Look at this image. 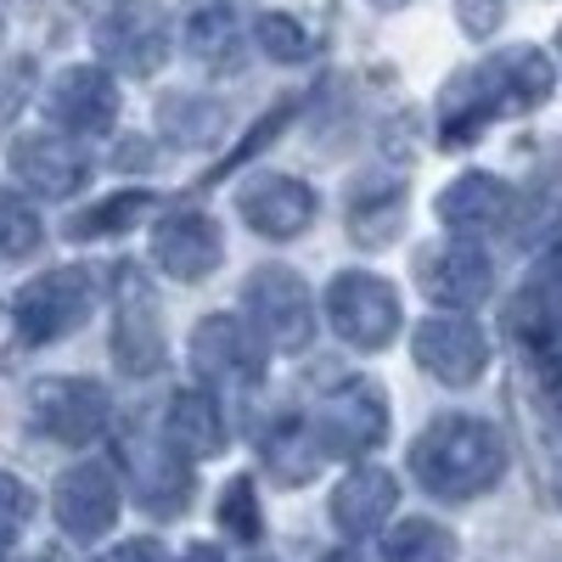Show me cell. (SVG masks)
Listing matches in <instances>:
<instances>
[{
  "instance_id": "obj_20",
  "label": "cell",
  "mask_w": 562,
  "mask_h": 562,
  "mask_svg": "<svg viewBox=\"0 0 562 562\" xmlns=\"http://www.w3.org/2000/svg\"><path fill=\"white\" fill-rule=\"evenodd\" d=\"M434 214L450 237H484V231H495L506 220V186L484 169H467L461 180H450L439 192Z\"/></svg>"
},
{
  "instance_id": "obj_37",
  "label": "cell",
  "mask_w": 562,
  "mask_h": 562,
  "mask_svg": "<svg viewBox=\"0 0 562 562\" xmlns=\"http://www.w3.org/2000/svg\"><path fill=\"white\" fill-rule=\"evenodd\" d=\"M378 7H405V0H378Z\"/></svg>"
},
{
  "instance_id": "obj_22",
  "label": "cell",
  "mask_w": 562,
  "mask_h": 562,
  "mask_svg": "<svg viewBox=\"0 0 562 562\" xmlns=\"http://www.w3.org/2000/svg\"><path fill=\"white\" fill-rule=\"evenodd\" d=\"M237 45H243V23L231 0H203L186 18V52H192L203 68H231L237 63Z\"/></svg>"
},
{
  "instance_id": "obj_10",
  "label": "cell",
  "mask_w": 562,
  "mask_h": 562,
  "mask_svg": "<svg viewBox=\"0 0 562 562\" xmlns=\"http://www.w3.org/2000/svg\"><path fill=\"white\" fill-rule=\"evenodd\" d=\"M119 506H124V490L108 461H74L52 490V512H57L63 535L74 540H102L119 524Z\"/></svg>"
},
{
  "instance_id": "obj_21",
  "label": "cell",
  "mask_w": 562,
  "mask_h": 562,
  "mask_svg": "<svg viewBox=\"0 0 562 562\" xmlns=\"http://www.w3.org/2000/svg\"><path fill=\"white\" fill-rule=\"evenodd\" d=\"M164 434L186 456H220L225 450V411H220L214 389H180L164 411Z\"/></svg>"
},
{
  "instance_id": "obj_7",
  "label": "cell",
  "mask_w": 562,
  "mask_h": 562,
  "mask_svg": "<svg viewBox=\"0 0 562 562\" xmlns=\"http://www.w3.org/2000/svg\"><path fill=\"white\" fill-rule=\"evenodd\" d=\"M310 428H315L326 456H366V450H378L389 439V394H383V383H371V378L338 383L333 394L321 400Z\"/></svg>"
},
{
  "instance_id": "obj_29",
  "label": "cell",
  "mask_w": 562,
  "mask_h": 562,
  "mask_svg": "<svg viewBox=\"0 0 562 562\" xmlns=\"http://www.w3.org/2000/svg\"><path fill=\"white\" fill-rule=\"evenodd\" d=\"M220 529L231 540L254 546L265 535V518H259V495H254V479H231L225 495H220Z\"/></svg>"
},
{
  "instance_id": "obj_27",
  "label": "cell",
  "mask_w": 562,
  "mask_h": 562,
  "mask_svg": "<svg viewBox=\"0 0 562 562\" xmlns=\"http://www.w3.org/2000/svg\"><path fill=\"white\" fill-rule=\"evenodd\" d=\"M40 243H45L40 214H34L18 192H7V186H0V259H29Z\"/></svg>"
},
{
  "instance_id": "obj_8",
  "label": "cell",
  "mask_w": 562,
  "mask_h": 562,
  "mask_svg": "<svg viewBox=\"0 0 562 562\" xmlns=\"http://www.w3.org/2000/svg\"><path fill=\"white\" fill-rule=\"evenodd\" d=\"M326 321L355 349H389L400 333V293L371 270H344L326 288Z\"/></svg>"
},
{
  "instance_id": "obj_16",
  "label": "cell",
  "mask_w": 562,
  "mask_h": 562,
  "mask_svg": "<svg viewBox=\"0 0 562 562\" xmlns=\"http://www.w3.org/2000/svg\"><path fill=\"white\" fill-rule=\"evenodd\" d=\"M237 214L259 231V237L293 243V237H304L310 220H315V192L304 180H293V175H259V180L243 186Z\"/></svg>"
},
{
  "instance_id": "obj_5",
  "label": "cell",
  "mask_w": 562,
  "mask_h": 562,
  "mask_svg": "<svg viewBox=\"0 0 562 562\" xmlns=\"http://www.w3.org/2000/svg\"><path fill=\"white\" fill-rule=\"evenodd\" d=\"M90 304H97V281H90V270L79 265H63V270H45L34 276L29 288L18 293L12 304V326L23 344H57L68 333H79Z\"/></svg>"
},
{
  "instance_id": "obj_23",
  "label": "cell",
  "mask_w": 562,
  "mask_h": 562,
  "mask_svg": "<svg viewBox=\"0 0 562 562\" xmlns=\"http://www.w3.org/2000/svg\"><path fill=\"white\" fill-rule=\"evenodd\" d=\"M259 450H265L270 479H281V484H310V479L321 473V461H326V450H321V439H315L310 422H281V428L265 434Z\"/></svg>"
},
{
  "instance_id": "obj_1",
  "label": "cell",
  "mask_w": 562,
  "mask_h": 562,
  "mask_svg": "<svg viewBox=\"0 0 562 562\" xmlns=\"http://www.w3.org/2000/svg\"><path fill=\"white\" fill-rule=\"evenodd\" d=\"M551 57L535 52V45H512V52L467 68L445 85V102H439V140L445 147H467L479 140L484 124L495 119H518L535 113L551 97Z\"/></svg>"
},
{
  "instance_id": "obj_17",
  "label": "cell",
  "mask_w": 562,
  "mask_h": 562,
  "mask_svg": "<svg viewBox=\"0 0 562 562\" xmlns=\"http://www.w3.org/2000/svg\"><path fill=\"white\" fill-rule=\"evenodd\" d=\"M7 164H12V180H23L34 198H74L90 175V158L68 135H23L12 140Z\"/></svg>"
},
{
  "instance_id": "obj_24",
  "label": "cell",
  "mask_w": 562,
  "mask_h": 562,
  "mask_svg": "<svg viewBox=\"0 0 562 562\" xmlns=\"http://www.w3.org/2000/svg\"><path fill=\"white\" fill-rule=\"evenodd\" d=\"M383 562H456V535L434 518H405L383 540Z\"/></svg>"
},
{
  "instance_id": "obj_28",
  "label": "cell",
  "mask_w": 562,
  "mask_h": 562,
  "mask_svg": "<svg viewBox=\"0 0 562 562\" xmlns=\"http://www.w3.org/2000/svg\"><path fill=\"white\" fill-rule=\"evenodd\" d=\"M400 186H389V198L378 203L371 198L366 203V192L355 198V209H349V231H355V243H371V248H383V243H394V231H400Z\"/></svg>"
},
{
  "instance_id": "obj_26",
  "label": "cell",
  "mask_w": 562,
  "mask_h": 562,
  "mask_svg": "<svg viewBox=\"0 0 562 562\" xmlns=\"http://www.w3.org/2000/svg\"><path fill=\"white\" fill-rule=\"evenodd\" d=\"M562 225V180H535L529 192L518 198V209H512V237L518 243H540L551 237V231Z\"/></svg>"
},
{
  "instance_id": "obj_3",
  "label": "cell",
  "mask_w": 562,
  "mask_h": 562,
  "mask_svg": "<svg viewBox=\"0 0 562 562\" xmlns=\"http://www.w3.org/2000/svg\"><path fill=\"white\" fill-rule=\"evenodd\" d=\"M265 338L248 315H203L192 333V371L214 394H248L265 378Z\"/></svg>"
},
{
  "instance_id": "obj_31",
  "label": "cell",
  "mask_w": 562,
  "mask_h": 562,
  "mask_svg": "<svg viewBox=\"0 0 562 562\" xmlns=\"http://www.w3.org/2000/svg\"><path fill=\"white\" fill-rule=\"evenodd\" d=\"M34 518V490L12 473H0V557H7V546L18 540V529Z\"/></svg>"
},
{
  "instance_id": "obj_11",
  "label": "cell",
  "mask_w": 562,
  "mask_h": 562,
  "mask_svg": "<svg viewBox=\"0 0 562 562\" xmlns=\"http://www.w3.org/2000/svg\"><path fill=\"white\" fill-rule=\"evenodd\" d=\"M416 288L445 310H479L495 288V276L490 259L473 248V237H445L416 254Z\"/></svg>"
},
{
  "instance_id": "obj_6",
  "label": "cell",
  "mask_w": 562,
  "mask_h": 562,
  "mask_svg": "<svg viewBox=\"0 0 562 562\" xmlns=\"http://www.w3.org/2000/svg\"><path fill=\"white\" fill-rule=\"evenodd\" d=\"M113 360L130 378H147L164 366V315L147 270L113 265Z\"/></svg>"
},
{
  "instance_id": "obj_35",
  "label": "cell",
  "mask_w": 562,
  "mask_h": 562,
  "mask_svg": "<svg viewBox=\"0 0 562 562\" xmlns=\"http://www.w3.org/2000/svg\"><path fill=\"white\" fill-rule=\"evenodd\" d=\"M180 562H225V557H220V546H192Z\"/></svg>"
},
{
  "instance_id": "obj_14",
  "label": "cell",
  "mask_w": 562,
  "mask_h": 562,
  "mask_svg": "<svg viewBox=\"0 0 562 562\" xmlns=\"http://www.w3.org/2000/svg\"><path fill=\"white\" fill-rule=\"evenodd\" d=\"M225 259L220 225L203 209H175L153 225V265L175 281H209Z\"/></svg>"
},
{
  "instance_id": "obj_19",
  "label": "cell",
  "mask_w": 562,
  "mask_h": 562,
  "mask_svg": "<svg viewBox=\"0 0 562 562\" xmlns=\"http://www.w3.org/2000/svg\"><path fill=\"white\" fill-rule=\"evenodd\" d=\"M394 506H400V484L389 467H355V473L333 490V524L349 535V540H366V535H378L389 518H394Z\"/></svg>"
},
{
  "instance_id": "obj_15",
  "label": "cell",
  "mask_w": 562,
  "mask_h": 562,
  "mask_svg": "<svg viewBox=\"0 0 562 562\" xmlns=\"http://www.w3.org/2000/svg\"><path fill=\"white\" fill-rule=\"evenodd\" d=\"M45 108H52L57 130L68 135H108L119 124V85L108 68H63L52 79V97H45Z\"/></svg>"
},
{
  "instance_id": "obj_4",
  "label": "cell",
  "mask_w": 562,
  "mask_h": 562,
  "mask_svg": "<svg viewBox=\"0 0 562 562\" xmlns=\"http://www.w3.org/2000/svg\"><path fill=\"white\" fill-rule=\"evenodd\" d=\"M243 310L254 321V333L281 355H299L315 338V299L304 288V276L288 265H259L243 288Z\"/></svg>"
},
{
  "instance_id": "obj_9",
  "label": "cell",
  "mask_w": 562,
  "mask_h": 562,
  "mask_svg": "<svg viewBox=\"0 0 562 562\" xmlns=\"http://www.w3.org/2000/svg\"><path fill=\"white\" fill-rule=\"evenodd\" d=\"M411 355H416V366L428 371L434 383H445V389L479 383L484 366H490V344H484L479 321L467 315V310L428 315V321L416 326V338H411Z\"/></svg>"
},
{
  "instance_id": "obj_13",
  "label": "cell",
  "mask_w": 562,
  "mask_h": 562,
  "mask_svg": "<svg viewBox=\"0 0 562 562\" xmlns=\"http://www.w3.org/2000/svg\"><path fill=\"white\" fill-rule=\"evenodd\" d=\"M29 411L52 439L90 445L108 428V389L90 383V378H40L29 389Z\"/></svg>"
},
{
  "instance_id": "obj_12",
  "label": "cell",
  "mask_w": 562,
  "mask_h": 562,
  "mask_svg": "<svg viewBox=\"0 0 562 562\" xmlns=\"http://www.w3.org/2000/svg\"><path fill=\"white\" fill-rule=\"evenodd\" d=\"M97 52H102V63L119 68V74H135V79L158 74L164 57H169L164 12L147 7V0H119V7L97 23Z\"/></svg>"
},
{
  "instance_id": "obj_36",
  "label": "cell",
  "mask_w": 562,
  "mask_h": 562,
  "mask_svg": "<svg viewBox=\"0 0 562 562\" xmlns=\"http://www.w3.org/2000/svg\"><path fill=\"white\" fill-rule=\"evenodd\" d=\"M321 562H366V557H360V551H326Z\"/></svg>"
},
{
  "instance_id": "obj_18",
  "label": "cell",
  "mask_w": 562,
  "mask_h": 562,
  "mask_svg": "<svg viewBox=\"0 0 562 562\" xmlns=\"http://www.w3.org/2000/svg\"><path fill=\"white\" fill-rule=\"evenodd\" d=\"M130 473H135V495L153 518H180L186 501H192V467H186V450L164 434L158 445L130 439Z\"/></svg>"
},
{
  "instance_id": "obj_38",
  "label": "cell",
  "mask_w": 562,
  "mask_h": 562,
  "mask_svg": "<svg viewBox=\"0 0 562 562\" xmlns=\"http://www.w3.org/2000/svg\"><path fill=\"white\" fill-rule=\"evenodd\" d=\"M557 52H562V29H557Z\"/></svg>"
},
{
  "instance_id": "obj_2",
  "label": "cell",
  "mask_w": 562,
  "mask_h": 562,
  "mask_svg": "<svg viewBox=\"0 0 562 562\" xmlns=\"http://www.w3.org/2000/svg\"><path fill=\"white\" fill-rule=\"evenodd\" d=\"M416 484L439 501H473L506 473V445L479 416H439L411 445Z\"/></svg>"
},
{
  "instance_id": "obj_34",
  "label": "cell",
  "mask_w": 562,
  "mask_h": 562,
  "mask_svg": "<svg viewBox=\"0 0 562 562\" xmlns=\"http://www.w3.org/2000/svg\"><path fill=\"white\" fill-rule=\"evenodd\" d=\"M97 562H164V546H158V540H124V546H113V551L97 557Z\"/></svg>"
},
{
  "instance_id": "obj_25",
  "label": "cell",
  "mask_w": 562,
  "mask_h": 562,
  "mask_svg": "<svg viewBox=\"0 0 562 562\" xmlns=\"http://www.w3.org/2000/svg\"><path fill=\"white\" fill-rule=\"evenodd\" d=\"M153 209V198L147 192H113L108 203H97V209H85L74 225H68V237L74 243H97V237H119V231H130L140 214Z\"/></svg>"
},
{
  "instance_id": "obj_30",
  "label": "cell",
  "mask_w": 562,
  "mask_h": 562,
  "mask_svg": "<svg viewBox=\"0 0 562 562\" xmlns=\"http://www.w3.org/2000/svg\"><path fill=\"white\" fill-rule=\"evenodd\" d=\"M254 34H259V52H265L270 63H304V57L315 52V40L304 34V23L288 18V12H265Z\"/></svg>"
},
{
  "instance_id": "obj_32",
  "label": "cell",
  "mask_w": 562,
  "mask_h": 562,
  "mask_svg": "<svg viewBox=\"0 0 562 562\" xmlns=\"http://www.w3.org/2000/svg\"><path fill=\"white\" fill-rule=\"evenodd\" d=\"M506 18V0H456V23L461 34H473V40H490Z\"/></svg>"
},
{
  "instance_id": "obj_33",
  "label": "cell",
  "mask_w": 562,
  "mask_h": 562,
  "mask_svg": "<svg viewBox=\"0 0 562 562\" xmlns=\"http://www.w3.org/2000/svg\"><path fill=\"white\" fill-rule=\"evenodd\" d=\"M540 299H551V304H562V243L540 259V288H535Z\"/></svg>"
}]
</instances>
